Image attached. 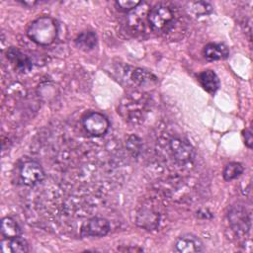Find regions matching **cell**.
I'll list each match as a JSON object with an SVG mask.
<instances>
[{"mask_svg": "<svg viewBox=\"0 0 253 253\" xmlns=\"http://www.w3.org/2000/svg\"><path fill=\"white\" fill-rule=\"evenodd\" d=\"M20 179L26 186H36L44 179L42 167L36 161H26L20 168Z\"/></svg>", "mask_w": 253, "mask_h": 253, "instance_id": "8992f818", "label": "cell"}, {"mask_svg": "<svg viewBox=\"0 0 253 253\" xmlns=\"http://www.w3.org/2000/svg\"><path fill=\"white\" fill-rule=\"evenodd\" d=\"M0 231L4 238L19 237L22 233L21 227L19 226L18 222L10 216H5L2 218Z\"/></svg>", "mask_w": 253, "mask_h": 253, "instance_id": "5bb4252c", "label": "cell"}, {"mask_svg": "<svg viewBox=\"0 0 253 253\" xmlns=\"http://www.w3.org/2000/svg\"><path fill=\"white\" fill-rule=\"evenodd\" d=\"M110 231V222L104 217H92L81 227V235L87 237H102Z\"/></svg>", "mask_w": 253, "mask_h": 253, "instance_id": "52a82bcc", "label": "cell"}, {"mask_svg": "<svg viewBox=\"0 0 253 253\" xmlns=\"http://www.w3.org/2000/svg\"><path fill=\"white\" fill-rule=\"evenodd\" d=\"M23 5H26V6H29V7H33V6H35L36 4H38V2H36V1H23V2H21Z\"/></svg>", "mask_w": 253, "mask_h": 253, "instance_id": "603a6c76", "label": "cell"}, {"mask_svg": "<svg viewBox=\"0 0 253 253\" xmlns=\"http://www.w3.org/2000/svg\"><path fill=\"white\" fill-rule=\"evenodd\" d=\"M27 36L37 44L49 45L57 37V25L49 16L40 17L30 24Z\"/></svg>", "mask_w": 253, "mask_h": 253, "instance_id": "7a4b0ae2", "label": "cell"}, {"mask_svg": "<svg viewBox=\"0 0 253 253\" xmlns=\"http://www.w3.org/2000/svg\"><path fill=\"white\" fill-rule=\"evenodd\" d=\"M118 110L126 122L140 124L147 114V99L142 93L129 94L121 101Z\"/></svg>", "mask_w": 253, "mask_h": 253, "instance_id": "6da1fadb", "label": "cell"}, {"mask_svg": "<svg viewBox=\"0 0 253 253\" xmlns=\"http://www.w3.org/2000/svg\"><path fill=\"white\" fill-rule=\"evenodd\" d=\"M174 20L173 11L165 5L158 4L152 7L147 13L149 26L156 32L167 31Z\"/></svg>", "mask_w": 253, "mask_h": 253, "instance_id": "3957f363", "label": "cell"}, {"mask_svg": "<svg viewBox=\"0 0 253 253\" xmlns=\"http://www.w3.org/2000/svg\"><path fill=\"white\" fill-rule=\"evenodd\" d=\"M243 166L239 162H230L225 165L222 176L225 181H232L243 173Z\"/></svg>", "mask_w": 253, "mask_h": 253, "instance_id": "ac0fdd59", "label": "cell"}, {"mask_svg": "<svg viewBox=\"0 0 253 253\" xmlns=\"http://www.w3.org/2000/svg\"><path fill=\"white\" fill-rule=\"evenodd\" d=\"M76 45L83 50H91L97 44V36L92 31H84L75 39Z\"/></svg>", "mask_w": 253, "mask_h": 253, "instance_id": "9a60e30c", "label": "cell"}, {"mask_svg": "<svg viewBox=\"0 0 253 253\" xmlns=\"http://www.w3.org/2000/svg\"><path fill=\"white\" fill-rule=\"evenodd\" d=\"M142 2L135 0H119L116 2V5L120 11L129 12L136 9Z\"/></svg>", "mask_w": 253, "mask_h": 253, "instance_id": "ffe728a7", "label": "cell"}, {"mask_svg": "<svg viewBox=\"0 0 253 253\" xmlns=\"http://www.w3.org/2000/svg\"><path fill=\"white\" fill-rule=\"evenodd\" d=\"M188 11L190 14H192L195 17H202L205 15H209L212 11V6L204 1H197V2H191L189 4Z\"/></svg>", "mask_w": 253, "mask_h": 253, "instance_id": "e0dca14e", "label": "cell"}, {"mask_svg": "<svg viewBox=\"0 0 253 253\" xmlns=\"http://www.w3.org/2000/svg\"><path fill=\"white\" fill-rule=\"evenodd\" d=\"M119 251H123V252H141L143 251L142 248L136 247V246H126V247H120L118 248Z\"/></svg>", "mask_w": 253, "mask_h": 253, "instance_id": "7402d4cb", "label": "cell"}, {"mask_svg": "<svg viewBox=\"0 0 253 253\" xmlns=\"http://www.w3.org/2000/svg\"><path fill=\"white\" fill-rule=\"evenodd\" d=\"M130 79L134 84L140 85V86H144L146 84H151L152 82H156V77L153 74L140 68L133 69V71L130 74Z\"/></svg>", "mask_w": 253, "mask_h": 253, "instance_id": "2e32d148", "label": "cell"}, {"mask_svg": "<svg viewBox=\"0 0 253 253\" xmlns=\"http://www.w3.org/2000/svg\"><path fill=\"white\" fill-rule=\"evenodd\" d=\"M84 129L92 136H102L109 129L110 123L108 119L101 113L91 112L82 119Z\"/></svg>", "mask_w": 253, "mask_h": 253, "instance_id": "5b68a950", "label": "cell"}, {"mask_svg": "<svg viewBox=\"0 0 253 253\" xmlns=\"http://www.w3.org/2000/svg\"><path fill=\"white\" fill-rule=\"evenodd\" d=\"M228 218L233 231L236 234H245L250 229V218L241 207L233 208L228 213Z\"/></svg>", "mask_w": 253, "mask_h": 253, "instance_id": "ba28073f", "label": "cell"}, {"mask_svg": "<svg viewBox=\"0 0 253 253\" xmlns=\"http://www.w3.org/2000/svg\"><path fill=\"white\" fill-rule=\"evenodd\" d=\"M6 55L8 60L15 67V69L21 73H27L33 67V63L31 59L17 47H14V46L9 47L7 49Z\"/></svg>", "mask_w": 253, "mask_h": 253, "instance_id": "30bf717a", "label": "cell"}, {"mask_svg": "<svg viewBox=\"0 0 253 253\" xmlns=\"http://www.w3.org/2000/svg\"><path fill=\"white\" fill-rule=\"evenodd\" d=\"M229 54L227 46L223 43L211 42L204 47V56L210 61L225 59Z\"/></svg>", "mask_w": 253, "mask_h": 253, "instance_id": "7c38bea8", "label": "cell"}, {"mask_svg": "<svg viewBox=\"0 0 253 253\" xmlns=\"http://www.w3.org/2000/svg\"><path fill=\"white\" fill-rule=\"evenodd\" d=\"M174 249L179 253H196L204 250V244L196 235L184 234L176 240Z\"/></svg>", "mask_w": 253, "mask_h": 253, "instance_id": "9c48e42d", "label": "cell"}, {"mask_svg": "<svg viewBox=\"0 0 253 253\" xmlns=\"http://www.w3.org/2000/svg\"><path fill=\"white\" fill-rule=\"evenodd\" d=\"M126 147L133 157H136L141 151L142 141L137 135L130 134L126 141Z\"/></svg>", "mask_w": 253, "mask_h": 253, "instance_id": "d6986e66", "label": "cell"}, {"mask_svg": "<svg viewBox=\"0 0 253 253\" xmlns=\"http://www.w3.org/2000/svg\"><path fill=\"white\" fill-rule=\"evenodd\" d=\"M243 136H244V141H245V144L249 147V148H252V145H253V137H252V132L250 129H245L243 131Z\"/></svg>", "mask_w": 253, "mask_h": 253, "instance_id": "44dd1931", "label": "cell"}, {"mask_svg": "<svg viewBox=\"0 0 253 253\" xmlns=\"http://www.w3.org/2000/svg\"><path fill=\"white\" fill-rule=\"evenodd\" d=\"M169 147L174 159L181 165H187L194 161L196 152L193 145L184 138L173 137L169 141Z\"/></svg>", "mask_w": 253, "mask_h": 253, "instance_id": "277c9868", "label": "cell"}, {"mask_svg": "<svg viewBox=\"0 0 253 253\" xmlns=\"http://www.w3.org/2000/svg\"><path fill=\"white\" fill-rule=\"evenodd\" d=\"M198 80L201 86L210 94H213L219 87V79L214 71L207 69L199 74Z\"/></svg>", "mask_w": 253, "mask_h": 253, "instance_id": "4fadbf2b", "label": "cell"}, {"mask_svg": "<svg viewBox=\"0 0 253 253\" xmlns=\"http://www.w3.org/2000/svg\"><path fill=\"white\" fill-rule=\"evenodd\" d=\"M0 248L2 253H26L29 251V244L21 236L14 238L3 237Z\"/></svg>", "mask_w": 253, "mask_h": 253, "instance_id": "8fae6325", "label": "cell"}]
</instances>
